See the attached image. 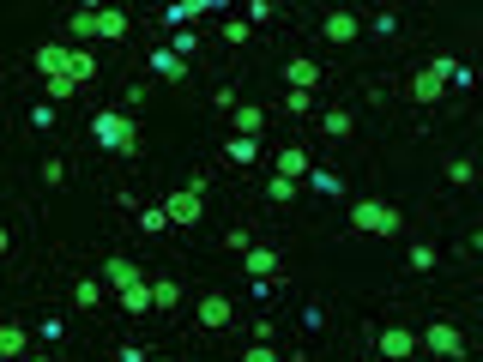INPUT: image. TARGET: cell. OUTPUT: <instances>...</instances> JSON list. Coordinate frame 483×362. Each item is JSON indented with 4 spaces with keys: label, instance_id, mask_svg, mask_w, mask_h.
<instances>
[{
    "label": "cell",
    "instance_id": "1",
    "mask_svg": "<svg viewBox=\"0 0 483 362\" xmlns=\"http://www.w3.org/2000/svg\"><path fill=\"white\" fill-rule=\"evenodd\" d=\"M91 139H97V151H115V158H127L139 145V127L121 115V109H109V115H97L91 121Z\"/></svg>",
    "mask_w": 483,
    "mask_h": 362
},
{
    "label": "cell",
    "instance_id": "2",
    "mask_svg": "<svg viewBox=\"0 0 483 362\" xmlns=\"http://www.w3.org/2000/svg\"><path fill=\"white\" fill-rule=\"evenodd\" d=\"M350 230H363V235H399V230H405V218H399L387 199H356V205H350Z\"/></svg>",
    "mask_w": 483,
    "mask_h": 362
},
{
    "label": "cell",
    "instance_id": "3",
    "mask_svg": "<svg viewBox=\"0 0 483 362\" xmlns=\"http://www.w3.org/2000/svg\"><path fill=\"white\" fill-rule=\"evenodd\" d=\"M423 350H429V357H441V362H459V357H465V332L453 327V320H429Z\"/></svg>",
    "mask_w": 483,
    "mask_h": 362
},
{
    "label": "cell",
    "instance_id": "4",
    "mask_svg": "<svg viewBox=\"0 0 483 362\" xmlns=\"http://www.w3.org/2000/svg\"><path fill=\"white\" fill-rule=\"evenodd\" d=\"M164 212H170V224H200L206 218V194H194V188H175L164 199Z\"/></svg>",
    "mask_w": 483,
    "mask_h": 362
},
{
    "label": "cell",
    "instance_id": "5",
    "mask_svg": "<svg viewBox=\"0 0 483 362\" xmlns=\"http://www.w3.org/2000/svg\"><path fill=\"white\" fill-rule=\"evenodd\" d=\"M36 73L42 79H73V42H42L36 49Z\"/></svg>",
    "mask_w": 483,
    "mask_h": 362
},
{
    "label": "cell",
    "instance_id": "6",
    "mask_svg": "<svg viewBox=\"0 0 483 362\" xmlns=\"http://www.w3.org/2000/svg\"><path fill=\"white\" fill-rule=\"evenodd\" d=\"M194 320H200L206 332H224L230 320H236V308H230V297H218V290H211V297H200V308H194Z\"/></svg>",
    "mask_w": 483,
    "mask_h": 362
},
{
    "label": "cell",
    "instance_id": "7",
    "mask_svg": "<svg viewBox=\"0 0 483 362\" xmlns=\"http://www.w3.org/2000/svg\"><path fill=\"white\" fill-rule=\"evenodd\" d=\"M356 31H363V19H356V12H345V6H339V12H326V25H320V36H326L333 49L356 42Z\"/></svg>",
    "mask_w": 483,
    "mask_h": 362
},
{
    "label": "cell",
    "instance_id": "8",
    "mask_svg": "<svg viewBox=\"0 0 483 362\" xmlns=\"http://www.w3.org/2000/svg\"><path fill=\"white\" fill-rule=\"evenodd\" d=\"M417 344H423V338H417L411 327H380V357H387V362H405Z\"/></svg>",
    "mask_w": 483,
    "mask_h": 362
},
{
    "label": "cell",
    "instance_id": "9",
    "mask_svg": "<svg viewBox=\"0 0 483 362\" xmlns=\"http://www.w3.org/2000/svg\"><path fill=\"white\" fill-rule=\"evenodd\" d=\"M104 284L115 290V297H121V290H134V284H145V272H139L134 260H121V254H115V260H104Z\"/></svg>",
    "mask_w": 483,
    "mask_h": 362
},
{
    "label": "cell",
    "instance_id": "10",
    "mask_svg": "<svg viewBox=\"0 0 483 362\" xmlns=\"http://www.w3.org/2000/svg\"><path fill=\"white\" fill-rule=\"evenodd\" d=\"M314 79H320V66L309 55H296V61L284 66V91H314Z\"/></svg>",
    "mask_w": 483,
    "mask_h": 362
},
{
    "label": "cell",
    "instance_id": "11",
    "mask_svg": "<svg viewBox=\"0 0 483 362\" xmlns=\"http://www.w3.org/2000/svg\"><path fill=\"white\" fill-rule=\"evenodd\" d=\"M151 73H157L164 85H181V79H188V61H181L175 49H157V55H151Z\"/></svg>",
    "mask_w": 483,
    "mask_h": 362
},
{
    "label": "cell",
    "instance_id": "12",
    "mask_svg": "<svg viewBox=\"0 0 483 362\" xmlns=\"http://www.w3.org/2000/svg\"><path fill=\"white\" fill-rule=\"evenodd\" d=\"M121 314H134V320H145V314H151V308H157V297H151V284H134V290H121Z\"/></svg>",
    "mask_w": 483,
    "mask_h": 362
},
{
    "label": "cell",
    "instance_id": "13",
    "mask_svg": "<svg viewBox=\"0 0 483 362\" xmlns=\"http://www.w3.org/2000/svg\"><path fill=\"white\" fill-rule=\"evenodd\" d=\"M67 36H73V49H85V42L97 36V6H79L67 19Z\"/></svg>",
    "mask_w": 483,
    "mask_h": 362
},
{
    "label": "cell",
    "instance_id": "14",
    "mask_svg": "<svg viewBox=\"0 0 483 362\" xmlns=\"http://www.w3.org/2000/svg\"><path fill=\"white\" fill-rule=\"evenodd\" d=\"M242 272H248V278H272V272H278V254H272V248H260V242H254V248L242 254Z\"/></svg>",
    "mask_w": 483,
    "mask_h": 362
},
{
    "label": "cell",
    "instance_id": "15",
    "mask_svg": "<svg viewBox=\"0 0 483 362\" xmlns=\"http://www.w3.org/2000/svg\"><path fill=\"white\" fill-rule=\"evenodd\" d=\"M309 151H303V145H284V151H278V175H290V181H303V175H309Z\"/></svg>",
    "mask_w": 483,
    "mask_h": 362
},
{
    "label": "cell",
    "instance_id": "16",
    "mask_svg": "<svg viewBox=\"0 0 483 362\" xmlns=\"http://www.w3.org/2000/svg\"><path fill=\"white\" fill-rule=\"evenodd\" d=\"M97 36H104V42L127 36V12H121V6H97Z\"/></svg>",
    "mask_w": 483,
    "mask_h": 362
},
{
    "label": "cell",
    "instance_id": "17",
    "mask_svg": "<svg viewBox=\"0 0 483 362\" xmlns=\"http://www.w3.org/2000/svg\"><path fill=\"white\" fill-rule=\"evenodd\" d=\"M320 133H326V139H350V133H356V115H350V109H326V115H320Z\"/></svg>",
    "mask_w": 483,
    "mask_h": 362
},
{
    "label": "cell",
    "instance_id": "18",
    "mask_svg": "<svg viewBox=\"0 0 483 362\" xmlns=\"http://www.w3.org/2000/svg\"><path fill=\"white\" fill-rule=\"evenodd\" d=\"M25 327H0V362H25Z\"/></svg>",
    "mask_w": 483,
    "mask_h": 362
},
{
    "label": "cell",
    "instance_id": "19",
    "mask_svg": "<svg viewBox=\"0 0 483 362\" xmlns=\"http://www.w3.org/2000/svg\"><path fill=\"white\" fill-rule=\"evenodd\" d=\"M260 127H266V109L242 103V109H236V133H242V139H260Z\"/></svg>",
    "mask_w": 483,
    "mask_h": 362
},
{
    "label": "cell",
    "instance_id": "20",
    "mask_svg": "<svg viewBox=\"0 0 483 362\" xmlns=\"http://www.w3.org/2000/svg\"><path fill=\"white\" fill-rule=\"evenodd\" d=\"M224 158H230V164H254V158H260V145H254V139H242V133H230V145H224Z\"/></svg>",
    "mask_w": 483,
    "mask_h": 362
},
{
    "label": "cell",
    "instance_id": "21",
    "mask_svg": "<svg viewBox=\"0 0 483 362\" xmlns=\"http://www.w3.org/2000/svg\"><path fill=\"white\" fill-rule=\"evenodd\" d=\"M73 302H79V308H104V284H97V278H79V284H73Z\"/></svg>",
    "mask_w": 483,
    "mask_h": 362
},
{
    "label": "cell",
    "instance_id": "22",
    "mask_svg": "<svg viewBox=\"0 0 483 362\" xmlns=\"http://www.w3.org/2000/svg\"><path fill=\"white\" fill-rule=\"evenodd\" d=\"M266 199H272V205H290V199H296V181H290V175H272V181H266Z\"/></svg>",
    "mask_w": 483,
    "mask_h": 362
},
{
    "label": "cell",
    "instance_id": "23",
    "mask_svg": "<svg viewBox=\"0 0 483 362\" xmlns=\"http://www.w3.org/2000/svg\"><path fill=\"white\" fill-rule=\"evenodd\" d=\"M405 266H411V272H435V248H429V242H411Z\"/></svg>",
    "mask_w": 483,
    "mask_h": 362
},
{
    "label": "cell",
    "instance_id": "24",
    "mask_svg": "<svg viewBox=\"0 0 483 362\" xmlns=\"http://www.w3.org/2000/svg\"><path fill=\"white\" fill-rule=\"evenodd\" d=\"M73 79H79V85L97 79V55H91V49H73Z\"/></svg>",
    "mask_w": 483,
    "mask_h": 362
},
{
    "label": "cell",
    "instance_id": "25",
    "mask_svg": "<svg viewBox=\"0 0 483 362\" xmlns=\"http://www.w3.org/2000/svg\"><path fill=\"white\" fill-rule=\"evenodd\" d=\"M472 175H478V164H472V158H453V164H448V181H453V188H472Z\"/></svg>",
    "mask_w": 483,
    "mask_h": 362
},
{
    "label": "cell",
    "instance_id": "26",
    "mask_svg": "<svg viewBox=\"0 0 483 362\" xmlns=\"http://www.w3.org/2000/svg\"><path fill=\"white\" fill-rule=\"evenodd\" d=\"M151 297H157V308H175V302H181V284H175V278H157Z\"/></svg>",
    "mask_w": 483,
    "mask_h": 362
},
{
    "label": "cell",
    "instance_id": "27",
    "mask_svg": "<svg viewBox=\"0 0 483 362\" xmlns=\"http://www.w3.org/2000/svg\"><path fill=\"white\" fill-rule=\"evenodd\" d=\"M139 230H145V235L170 230V212H164V205H151V212H139Z\"/></svg>",
    "mask_w": 483,
    "mask_h": 362
},
{
    "label": "cell",
    "instance_id": "28",
    "mask_svg": "<svg viewBox=\"0 0 483 362\" xmlns=\"http://www.w3.org/2000/svg\"><path fill=\"white\" fill-rule=\"evenodd\" d=\"M36 175H42V188H61V181H67V164H61V158H49Z\"/></svg>",
    "mask_w": 483,
    "mask_h": 362
},
{
    "label": "cell",
    "instance_id": "29",
    "mask_svg": "<svg viewBox=\"0 0 483 362\" xmlns=\"http://www.w3.org/2000/svg\"><path fill=\"white\" fill-rule=\"evenodd\" d=\"M79 91V79H49V103H67Z\"/></svg>",
    "mask_w": 483,
    "mask_h": 362
},
{
    "label": "cell",
    "instance_id": "30",
    "mask_svg": "<svg viewBox=\"0 0 483 362\" xmlns=\"http://www.w3.org/2000/svg\"><path fill=\"white\" fill-rule=\"evenodd\" d=\"M369 31H375V36H393V31H399V12H375V19H369Z\"/></svg>",
    "mask_w": 483,
    "mask_h": 362
},
{
    "label": "cell",
    "instance_id": "31",
    "mask_svg": "<svg viewBox=\"0 0 483 362\" xmlns=\"http://www.w3.org/2000/svg\"><path fill=\"white\" fill-rule=\"evenodd\" d=\"M284 103H290V115H309V109H314V91H284Z\"/></svg>",
    "mask_w": 483,
    "mask_h": 362
},
{
    "label": "cell",
    "instance_id": "32",
    "mask_svg": "<svg viewBox=\"0 0 483 362\" xmlns=\"http://www.w3.org/2000/svg\"><path fill=\"white\" fill-rule=\"evenodd\" d=\"M170 49H175V55H181V61H188V55L200 49V36H194V31H175V42H170Z\"/></svg>",
    "mask_w": 483,
    "mask_h": 362
},
{
    "label": "cell",
    "instance_id": "33",
    "mask_svg": "<svg viewBox=\"0 0 483 362\" xmlns=\"http://www.w3.org/2000/svg\"><path fill=\"white\" fill-rule=\"evenodd\" d=\"M242 362H278V350H272V344H248V350H242Z\"/></svg>",
    "mask_w": 483,
    "mask_h": 362
},
{
    "label": "cell",
    "instance_id": "34",
    "mask_svg": "<svg viewBox=\"0 0 483 362\" xmlns=\"http://www.w3.org/2000/svg\"><path fill=\"white\" fill-rule=\"evenodd\" d=\"M224 42H230V49H242V42H248V25H242V19H230V25H224Z\"/></svg>",
    "mask_w": 483,
    "mask_h": 362
},
{
    "label": "cell",
    "instance_id": "35",
    "mask_svg": "<svg viewBox=\"0 0 483 362\" xmlns=\"http://www.w3.org/2000/svg\"><path fill=\"white\" fill-rule=\"evenodd\" d=\"M115 362H151V357H145V350H134V344H121V350H115Z\"/></svg>",
    "mask_w": 483,
    "mask_h": 362
},
{
    "label": "cell",
    "instance_id": "36",
    "mask_svg": "<svg viewBox=\"0 0 483 362\" xmlns=\"http://www.w3.org/2000/svg\"><path fill=\"white\" fill-rule=\"evenodd\" d=\"M25 362H49V357H25Z\"/></svg>",
    "mask_w": 483,
    "mask_h": 362
},
{
    "label": "cell",
    "instance_id": "37",
    "mask_svg": "<svg viewBox=\"0 0 483 362\" xmlns=\"http://www.w3.org/2000/svg\"><path fill=\"white\" fill-rule=\"evenodd\" d=\"M369 362H387V357H369Z\"/></svg>",
    "mask_w": 483,
    "mask_h": 362
},
{
    "label": "cell",
    "instance_id": "38",
    "mask_svg": "<svg viewBox=\"0 0 483 362\" xmlns=\"http://www.w3.org/2000/svg\"><path fill=\"white\" fill-rule=\"evenodd\" d=\"M151 362H164V357H151Z\"/></svg>",
    "mask_w": 483,
    "mask_h": 362
}]
</instances>
